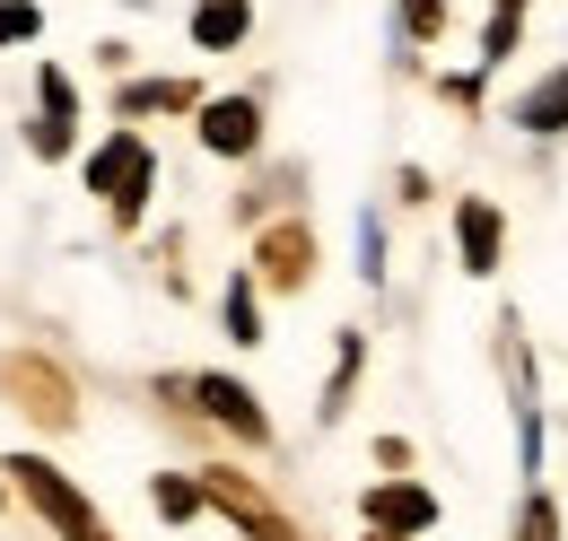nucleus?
Listing matches in <instances>:
<instances>
[{"mask_svg":"<svg viewBox=\"0 0 568 541\" xmlns=\"http://www.w3.org/2000/svg\"><path fill=\"white\" fill-rule=\"evenodd\" d=\"M0 472H9V489H18V498H27V507H36L62 541H114V524L97 516V498H88L62 463H44V455H9Z\"/></svg>","mask_w":568,"mask_h":541,"instance_id":"1","label":"nucleus"},{"mask_svg":"<svg viewBox=\"0 0 568 541\" xmlns=\"http://www.w3.org/2000/svg\"><path fill=\"white\" fill-rule=\"evenodd\" d=\"M88 193L105 202L114 227H141L149 193H158V157L141 132H105V149H88Z\"/></svg>","mask_w":568,"mask_h":541,"instance_id":"2","label":"nucleus"},{"mask_svg":"<svg viewBox=\"0 0 568 541\" xmlns=\"http://www.w3.org/2000/svg\"><path fill=\"white\" fill-rule=\"evenodd\" d=\"M0 402L18 410V419H36L44 437L79 428V394H71V376H62L44 349H0Z\"/></svg>","mask_w":568,"mask_h":541,"instance_id":"3","label":"nucleus"},{"mask_svg":"<svg viewBox=\"0 0 568 541\" xmlns=\"http://www.w3.org/2000/svg\"><path fill=\"white\" fill-rule=\"evenodd\" d=\"M202 489H211V507H219V516H227L245 541H306V533H297V516H288V507H281V498H272L254 472L211 463V472H202Z\"/></svg>","mask_w":568,"mask_h":541,"instance_id":"4","label":"nucleus"},{"mask_svg":"<svg viewBox=\"0 0 568 541\" xmlns=\"http://www.w3.org/2000/svg\"><path fill=\"white\" fill-rule=\"evenodd\" d=\"M184 394H193V410L211 419V428H227L236 446H272V410L254 402V385H236V376H184Z\"/></svg>","mask_w":568,"mask_h":541,"instance_id":"5","label":"nucleus"},{"mask_svg":"<svg viewBox=\"0 0 568 541\" xmlns=\"http://www.w3.org/2000/svg\"><path fill=\"white\" fill-rule=\"evenodd\" d=\"M358 524L394 533V541H420V533H437V498L420 480H376V489H358Z\"/></svg>","mask_w":568,"mask_h":541,"instance_id":"6","label":"nucleus"},{"mask_svg":"<svg viewBox=\"0 0 568 541\" xmlns=\"http://www.w3.org/2000/svg\"><path fill=\"white\" fill-rule=\"evenodd\" d=\"M254 279H263V288H306V279H315V227H306V218H272V227H263V236H254Z\"/></svg>","mask_w":568,"mask_h":541,"instance_id":"7","label":"nucleus"},{"mask_svg":"<svg viewBox=\"0 0 568 541\" xmlns=\"http://www.w3.org/2000/svg\"><path fill=\"white\" fill-rule=\"evenodd\" d=\"M455 254H464L473 279H490V270L507 263V218H498V202H481V193L455 202Z\"/></svg>","mask_w":568,"mask_h":541,"instance_id":"8","label":"nucleus"},{"mask_svg":"<svg viewBox=\"0 0 568 541\" xmlns=\"http://www.w3.org/2000/svg\"><path fill=\"white\" fill-rule=\"evenodd\" d=\"M202 149L211 157H254L263 149V105L254 96H211L202 105Z\"/></svg>","mask_w":568,"mask_h":541,"instance_id":"9","label":"nucleus"},{"mask_svg":"<svg viewBox=\"0 0 568 541\" xmlns=\"http://www.w3.org/2000/svg\"><path fill=\"white\" fill-rule=\"evenodd\" d=\"M114 105H123V114H202L211 96H202L193 79H132Z\"/></svg>","mask_w":568,"mask_h":541,"instance_id":"10","label":"nucleus"},{"mask_svg":"<svg viewBox=\"0 0 568 541\" xmlns=\"http://www.w3.org/2000/svg\"><path fill=\"white\" fill-rule=\"evenodd\" d=\"M245 35H254V9H245V0H202V9H193V44H202V53H227V44H245Z\"/></svg>","mask_w":568,"mask_h":541,"instance_id":"11","label":"nucleus"},{"mask_svg":"<svg viewBox=\"0 0 568 541\" xmlns=\"http://www.w3.org/2000/svg\"><path fill=\"white\" fill-rule=\"evenodd\" d=\"M516 123H525V132H568V62L516 96Z\"/></svg>","mask_w":568,"mask_h":541,"instance_id":"12","label":"nucleus"},{"mask_svg":"<svg viewBox=\"0 0 568 541\" xmlns=\"http://www.w3.org/2000/svg\"><path fill=\"white\" fill-rule=\"evenodd\" d=\"M149 507H158L166 524H193V516L211 507V489H202V472H193V480H184V472H158V480H149Z\"/></svg>","mask_w":568,"mask_h":541,"instance_id":"13","label":"nucleus"},{"mask_svg":"<svg viewBox=\"0 0 568 541\" xmlns=\"http://www.w3.org/2000/svg\"><path fill=\"white\" fill-rule=\"evenodd\" d=\"M358 367H367V340H358V333H342V340H333V385H324V402H315L324 419H342V410H351Z\"/></svg>","mask_w":568,"mask_h":541,"instance_id":"14","label":"nucleus"},{"mask_svg":"<svg viewBox=\"0 0 568 541\" xmlns=\"http://www.w3.org/2000/svg\"><path fill=\"white\" fill-rule=\"evenodd\" d=\"M254 288H263L254 270H236V279H227V340H245V349L263 340V297H254Z\"/></svg>","mask_w":568,"mask_h":541,"instance_id":"15","label":"nucleus"},{"mask_svg":"<svg viewBox=\"0 0 568 541\" xmlns=\"http://www.w3.org/2000/svg\"><path fill=\"white\" fill-rule=\"evenodd\" d=\"M516 541H560V498H551V489H525V507H516Z\"/></svg>","mask_w":568,"mask_h":541,"instance_id":"16","label":"nucleus"},{"mask_svg":"<svg viewBox=\"0 0 568 541\" xmlns=\"http://www.w3.org/2000/svg\"><path fill=\"white\" fill-rule=\"evenodd\" d=\"M36 35H44V9L36 0H0V53L9 44H36Z\"/></svg>","mask_w":568,"mask_h":541,"instance_id":"17","label":"nucleus"},{"mask_svg":"<svg viewBox=\"0 0 568 541\" xmlns=\"http://www.w3.org/2000/svg\"><path fill=\"white\" fill-rule=\"evenodd\" d=\"M516 35H525V18H516V9H490V27H481V70L507 62V53H516Z\"/></svg>","mask_w":568,"mask_h":541,"instance_id":"18","label":"nucleus"},{"mask_svg":"<svg viewBox=\"0 0 568 541\" xmlns=\"http://www.w3.org/2000/svg\"><path fill=\"white\" fill-rule=\"evenodd\" d=\"M36 96H44V114H53V123H79V88H71V79H62L53 62L36 70Z\"/></svg>","mask_w":568,"mask_h":541,"instance_id":"19","label":"nucleus"},{"mask_svg":"<svg viewBox=\"0 0 568 541\" xmlns=\"http://www.w3.org/2000/svg\"><path fill=\"white\" fill-rule=\"evenodd\" d=\"M403 35H412V44H437V35H446V0H403Z\"/></svg>","mask_w":568,"mask_h":541,"instance_id":"20","label":"nucleus"},{"mask_svg":"<svg viewBox=\"0 0 568 541\" xmlns=\"http://www.w3.org/2000/svg\"><path fill=\"white\" fill-rule=\"evenodd\" d=\"M71 123H53V114H36V123H27V149H36V157H71Z\"/></svg>","mask_w":568,"mask_h":541,"instance_id":"21","label":"nucleus"},{"mask_svg":"<svg viewBox=\"0 0 568 541\" xmlns=\"http://www.w3.org/2000/svg\"><path fill=\"white\" fill-rule=\"evenodd\" d=\"M376 463H385V480L412 472V437H376Z\"/></svg>","mask_w":568,"mask_h":541,"instance_id":"22","label":"nucleus"},{"mask_svg":"<svg viewBox=\"0 0 568 541\" xmlns=\"http://www.w3.org/2000/svg\"><path fill=\"white\" fill-rule=\"evenodd\" d=\"M490 9H516V18H525V9H534V0H490Z\"/></svg>","mask_w":568,"mask_h":541,"instance_id":"23","label":"nucleus"},{"mask_svg":"<svg viewBox=\"0 0 568 541\" xmlns=\"http://www.w3.org/2000/svg\"><path fill=\"white\" fill-rule=\"evenodd\" d=\"M367 541H394V533H367Z\"/></svg>","mask_w":568,"mask_h":541,"instance_id":"24","label":"nucleus"},{"mask_svg":"<svg viewBox=\"0 0 568 541\" xmlns=\"http://www.w3.org/2000/svg\"><path fill=\"white\" fill-rule=\"evenodd\" d=\"M0 498H9V489H0Z\"/></svg>","mask_w":568,"mask_h":541,"instance_id":"25","label":"nucleus"}]
</instances>
